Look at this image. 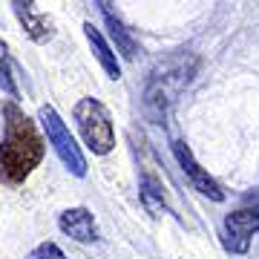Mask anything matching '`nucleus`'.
Segmentation results:
<instances>
[{"mask_svg":"<svg viewBox=\"0 0 259 259\" xmlns=\"http://www.w3.org/2000/svg\"><path fill=\"white\" fill-rule=\"evenodd\" d=\"M3 141H0V182L6 187H20L29 173L44 161L47 141L37 133L35 121L18 104L3 107Z\"/></svg>","mask_w":259,"mask_h":259,"instance_id":"nucleus-1","label":"nucleus"},{"mask_svg":"<svg viewBox=\"0 0 259 259\" xmlns=\"http://www.w3.org/2000/svg\"><path fill=\"white\" fill-rule=\"evenodd\" d=\"M196 61L193 55H187V52H176V55H170L164 64H158L150 75V83L147 90H144V112H147L153 121H164L170 107L176 104V98L185 93V87L190 83L193 78Z\"/></svg>","mask_w":259,"mask_h":259,"instance_id":"nucleus-2","label":"nucleus"},{"mask_svg":"<svg viewBox=\"0 0 259 259\" xmlns=\"http://www.w3.org/2000/svg\"><path fill=\"white\" fill-rule=\"evenodd\" d=\"M75 121H78V130H81L87 147L93 150L95 156H107L112 147H115V130H112V118L110 110L104 107L101 101L95 98H81L75 104Z\"/></svg>","mask_w":259,"mask_h":259,"instance_id":"nucleus-3","label":"nucleus"},{"mask_svg":"<svg viewBox=\"0 0 259 259\" xmlns=\"http://www.w3.org/2000/svg\"><path fill=\"white\" fill-rule=\"evenodd\" d=\"M40 124L47 130V141L55 147L58 158L64 161L66 170H69L72 176H87V158H83L81 147L75 144V136L69 133L64 118L55 112V107H49V104L40 107Z\"/></svg>","mask_w":259,"mask_h":259,"instance_id":"nucleus-4","label":"nucleus"},{"mask_svg":"<svg viewBox=\"0 0 259 259\" xmlns=\"http://www.w3.org/2000/svg\"><path fill=\"white\" fill-rule=\"evenodd\" d=\"M253 233H259V207H242L225 216V248L231 253H248Z\"/></svg>","mask_w":259,"mask_h":259,"instance_id":"nucleus-5","label":"nucleus"},{"mask_svg":"<svg viewBox=\"0 0 259 259\" xmlns=\"http://www.w3.org/2000/svg\"><path fill=\"white\" fill-rule=\"evenodd\" d=\"M173 156H176V161L182 164V170H185V176L190 179V185H193L199 193L207 196V199H213V202H222L225 190L219 187V182H216V179L193 158V153H190V147H187L185 141H173Z\"/></svg>","mask_w":259,"mask_h":259,"instance_id":"nucleus-6","label":"nucleus"},{"mask_svg":"<svg viewBox=\"0 0 259 259\" xmlns=\"http://www.w3.org/2000/svg\"><path fill=\"white\" fill-rule=\"evenodd\" d=\"M58 225L75 242H98V225H95V216L87 207H69V210H64Z\"/></svg>","mask_w":259,"mask_h":259,"instance_id":"nucleus-7","label":"nucleus"},{"mask_svg":"<svg viewBox=\"0 0 259 259\" xmlns=\"http://www.w3.org/2000/svg\"><path fill=\"white\" fill-rule=\"evenodd\" d=\"M12 9H15V15H18V20L23 23V29H26V35L35 40V44H47V40H52V35H55V29H52V20L47 18V15H40L37 12L35 3H12Z\"/></svg>","mask_w":259,"mask_h":259,"instance_id":"nucleus-8","label":"nucleus"},{"mask_svg":"<svg viewBox=\"0 0 259 259\" xmlns=\"http://www.w3.org/2000/svg\"><path fill=\"white\" fill-rule=\"evenodd\" d=\"M98 6H101V15H104V20H107V26H110V35H112V40H115L118 52L127 58V61H133V58H136V52H139V44H136V37L130 35V29L118 20V15L112 12L110 3H98Z\"/></svg>","mask_w":259,"mask_h":259,"instance_id":"nucleus-9","label":"nucleus"},{"mask_svg":"<svg viewBox=\"0 0 259 259\" xmlns=\"http://www.w3.org/2000/svg\"><path fill=\"white\" fill-rule=\"evenodd\" d=\"M83 35H87V40H90V47H93V52H95V58H98V64L104 66V72L110 75V78H115L118 81L121 78V66H118V58H115V52L110 49V44L101 37V32L87 20L83 23Z\"/></svg>","mask_w":259,"mask_h":259,"instance_id":"nucleus-10","label":"nucleus"},{"mask_svg":"<svg viewBox=\"0 0 259 259\" xmlns=\"http://www.w3.org/2000/svg\"><path fill=\"white\" fill-rule=\"evenodd\" d=\"M0 90L6 95H18V87H15V81H12V69H9V47L0 40Z\"/></svg>","mask_w":259,"mask_h":259,"instance_id":"nucleus-11","label":"nucleus"},{"mask_svg":"<svg viewBox=\"0 0 259 259\" xmlns=\"http://www.w3.org/2000/svg\"><path fill=\"white\" fill-rule=\"evenodd\" d=\"M141 202L147 204V210H153V213L164 210V196H161V190H158V187L153 185V179H144V190H141Z\"/></svg>","mask_w":259,"mask_h":259,"instance_id":"nucleus-12","label":"nucleus"},{"mask_svg":"<svg viewBox=\"0 0 259 259\" xmlns=\"http://www.w3.org/2000/svg\"><path fill=\"white\" fill-rule=\"evenodd\" d=\"M26 259H66V256H64V250L58 248L55 242H40Z\"/></svg>","mask_w":259,"mask_h":259,"instance_id":"nucleus-13","label":"nucleus"}]
</instances>
